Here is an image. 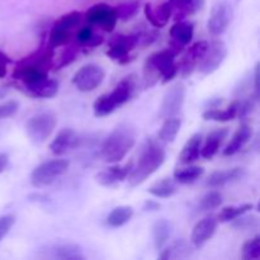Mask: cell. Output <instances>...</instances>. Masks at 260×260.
Segmentation results:
<instances>
[{
	"mask_svg": "<svg viewBox=\"0 0 260 260\" xmlns=\"http://www.w3.org/2000/svg\"><path fill=\"white\" fill-rule=\"evenodd\" d=\"M81 22V13L79 12H71L68 13V14L62 15L57 22L53 24V27L60 28V29L68 30V32H71L74 28L78 27Z\"/></svg>",
	"mask_w": 260,
	"mask_h": 260,
	"instance_id": "33",
	"label": "cell"
},
{
	"mask_svg": "<svg viewBox=\"0 0 260 260\" xmlns=\"http://www.w3.org/2000/svg\"><path fill=\"white\" fill-rule=\"evenodd\" d=\"M69 165L70 162L66 159H53L42 162L30 173V184L35 188L51 185L57 178L68 172Z\"/></svg>",
	"mask_w": 260,
	"mask_h": 260,
	"instance_id": "4",
	"label": "cell"
},
{
	"mask_svg": "<svg viewBox=\"0 0 260 260\" xmlns=\"http://www.w3.org/2000/svg\"><path fill=\"white\" fill-rule=\"evenodd\" d=\"M222 203V196L217 190H211L206 193L200 201V210L201 211H211L218 208Z\"/></svg>",
	"mask_w": 260,
	"mask_h": 260,
	"instance_id": "34",
	"label": "cell"
},
{
	"mask_svg": "<svg viewBox=\"0 0 260 260\" xmlns=\"http://www.w3.org/2000/svg\"><path fill=\"white\" fill-rule=\"evenodd\" d=\"M140 43V33L136 35H118L109 41V48L107 55L118 62L123 63L128 61V55Z\"/></svg>",
	"mask_w": 260,
	"mask_h": 260,
	"instance_id": "11",
	"label": "cell"
},
{
	"mask_svg": "<svg viewBox=\"0 0 260 260\" xmlns=\"http://www.w3.org/2000/svg\"><path fill=\"white\" fill-rule=\"evenodd\" d=\"M229 135V128H218L215 131L211 132L210 135L206 139L205 145L203 147H201V156H203L205 159H212L216 154L218 152L220 147L222 146L223 141L228 137Z\"/></svg>",
	"mask_w": 260,
	"mask_h": 260,
	"instance_id": "20",
	"label": "cell"
},
{
	"mask_svg": "<svg viewBox=\"0 0 260 260\" xmlns=\"http://www.w3.org/2000/svg\"><path fill=\"white\" fill-rule=\"evenodd\" d=\"M178 192V183L170 178H164V179L155 182L151 187L149 188V193L156 198H169Z\"/></svg>",
	"mask_w": 260,
	"mask_h": 260,
	"instance_id": "28",
	"label": "cell"
},
{
	"mask_svg": "<svg viewBox=\"0 0 260 260\" xmlns=\"http://www.w3.org/2000/svg\"><path fill=\"white\" fill-rule=\"evenodd\" d=\"M175 56H177V53L172 48H168V50L152 53L146 60V62L151 65L161 76L162 84L169 83L178 74V66L175 65Z\"/></svg>",
	"mask_w": 260,
	"mask_h": 260,
	"instance_id": "9",
	"label": "cell"
},
{
	"mask_svg": "<svg viewBox=\"0 0 260 260\" xmlns=\"http://www.w3.org/2000/svg\"><path fill=\"white\" fill-rule=\"evenodd\" d=\"M15 223V216L13 215H4L0 216V241L8 235L12 228Z\"/></svg>",
	"mask_w": 260,
	"mask_h": 260,
	"instance_id": "40",
	"label": "cell"
},
{
	"mask_svg": "<svg viewBox=\"0 0 260 260\" xmlns=\"http://www.w3.org/2000/svg\"><path fill=\"white\" fill-rule=\"evenodd\" d=\"M93 36H94V33H93V29H91V27H84L79 30L78 35H76V38H78V41L80 43L86 45V43L91 40V37H93Z\"/></svg>",
	"mask_w": 260,
	"mask_h": 260,
	"instance_id": "42",
	"label": "cell"
},
{
	"mask_svg": "<svg viewBox=\"0 0 260 260\" xmlns=\"http://www.w3.org/2000/svg\"><path fill=\"white\" fill-rule=\"evenodd\" d=\"M193 33H194V24L192 22H185V20H177V23L170 28L172 41L183 47L192 41Z\"/></svg>",
	"mask_w": 260,
	"mask_h": 260,
	"instance_id": "24",
	"label": "cell"
},
{
	"mask_svg": "<svg viewBox=\"0 0 260 260\" xmlns=\"http://www.w3.org/2000/svg\"><path fill=\"white\" fill-rule=\"evenodd\" d=\"M24 86L28 93L35 98H52L58 91V83L53 79H48V76L37 83Z\"/></svg>",
	"mask_w": 260,
	"mask_h": 260,
	"instance_id": "22",
	"label": "cell"
},
{
	"mask_svg": "<svg viewBox=\"0 0 260 260\" xmlns=\"http://www.w3.org/2000/svg\"><path fill=\"white\" fill-rule=\"evenodd\" d=\"M226 56H228V47H226L225 42L221 40L212 41L211 43H208L205 55L198 61V71L202 75H210V74L215 73L222 65Z\"/></svg>",
	"mask_w": 260,
	"mask_h": 260,
	"instance_id": "8",
	"label": "cell"
},
{
	"mask_svg": "<svg viewBox=\"0 0 260 260\" xmlns=\"http://www.w3.org/2000/svg\"><path fill=\"white\" fill-rule=\"evenodd\" d=\"M172 12L173 8L169 4V2L164 3L156 8L150 4L145 7V15H146L147 20L156 28H162L168 24L170 17H172Z\"/></svg>",
	"mask_w": 260,
	"mask_h": 260,
	"instance_id": "19",
	"label": "cell"
},
{
	"mask_svg": "<svg viewBox=\"0 0 260 260\" xmlns=\"http://www.w3.org/2000/svg\"><path fill=\"white\" fill-rule=\"evenodd\" d=\"M71 40V32L68 30L60 29V28L53 27L50 33V40H48V45L52 48L60 47V46L68 45L69 41Z\"/></svg>",
	"mask_w": 260,
	"mask_h": 260,
	"instance_id": "36",
	"label": "cell"
},
{
	"mask_svg": "<svg viewBox=\"0 0 260 260\" xmlns=\"http://www.w3.org/2000/svg\"><path fill=\"white\" fill-rule=\"evenodd\" d=\"M135 141L136 139H135L134 129L127 124H119L106 137L102 144V159L109 164L119 162L134 147Z\"/></svg>",
	"mask_w": 260,
	"mask_h": 260,
	"instance_id": "2",
	"label": "cell"
},
{
	"mask_svg": "<svg viewBox=\"0 0 260 260\" xmlns=\"http://www.w3.org/2000/svg\"><path fill=\"white\" fill-rule=\"evenodd\" d=\"M245 175L246 172L243 168H233V169L229 170H220V172L212 173V174L208 177L206 184L211 188H220L229 184V183L241 180Z\"/></svg>",
	"mask_w": 260,
	"mask_h": 260,
	"instance_id": "16",
	"label": "cell"
},
{
	"mask_svg": "<svg viewBox=\"0 0 260 260\" xmlns=\"http://www.w3.org/2000/svg\"><path fill=\"white\" fill-rule=\"evenodd\" d=\"M104 76H106V73L101 66L95 63H88L74 74L73 84L78 90L88 93V91L95 90L103 83Z\"/></svg>",
	"mask_w": 260,
	"mask_h": 260,
	"instance_id": "6",
	"label": "cell"
},
{
	"mask_svg": "<svg viewBox=\"0 0 260 260\" xmlns=\"http://www.w3.org/2000/svg\"><path fill=\"white\" fill-rule=\"evenodd\" d=\"M202 141V134H194L187 142H185V145L182 149V152H180L179 155V160L182 164L190 165L200 159Z\"/></svg>",
	"mask_w": 260,
	"mask_h": 260,
	"instance_id": "21",
	"label": "cell"
},
{
	"mask_svg": "<svg viewBox=\"0 0 260 260\" xmlns=\"http://www.w3.org/2000/svg\"><path fill=\"white\" fill-rule=\"evenodd\" d=\"M205 0H169L173 9H177V20H183L185 17L194 14L202 8Z\"/></svg>",
	"mask_w": 260,
	"mask_h": 260,
	"instance_id": "27",
	"label": "cell"
},
{
	"mask_svg": "<svg viewBox=\"0 0 260 260\" xmlns=\"http://www.w3.org/2000/svg\"><path fill=\"white\" fill-rule=\"evenodd\" d=\"M233 17L234 10L230 3L226 2V0L216 3L211 10L210 19L207 23L211 35L221 36L222 33H225L230 23L233 22Z\"/></svg>",
	"mask_w": 260,
	"mask_h": 260,
	"instance_id": "10",
	"label": "cell"
},
{
	"mask_svg": "<svg viewBox=\"0 0 260 260\" xmlns=\"http://www.w3.org/2000/svg\"><path fill=\"white\" fill-rule=\"evenodd\" d=\"M180 127H182V119L178 117L164 119V123L159 131V140L162 142H173L179 134Z\"/></svg>",
	"mask_w": 260,
	"mask_h": 260,
	"instance_id": "29",
	"label": "cell"
},
{
	"mask_svg": "<svg viewBox=\"0 0 260 260\" xmlns=\"http://www.w3.org/2000/svg\"><path fill=\"white\" fill-rule=\"evenodd\" d=\"M86 20L89 24L99 25L106 32H112L117 24V13L114 8L107 4H96L86 12Z\"/></svg>",
	"mask_w": 260,
	"mask_h": 260,
	"instance_id": "12",
	"label": "cell"
},
{
	"mask_svg": "<svg viewBox=\"0 0 260 260\" xmlns=\"http://www.w3.org/2000/svg\"><path fill=\"white\" fill-rule=\"evenodd\" d=\"M9 159H8V155L7 154H0V174L7 169V165Z\"/></svg>",
	"mask_w": 260,
	"mask_h": 260,
	"instance_id": "46",
	"label": "cell"
},
{
	"mask_svg": "<svg viewBox=\"0 0 260 260\" xmlns=\"http://www.w3.org/2000/svg\"><path fill=\"white\" fill-rule=\"evenodd\" d=\"M10 62V58L5 53L0 52V78L7 75V63Z\"/></svg>",
	"mask_w": 260,
	"mask_h": 260,
	"instance_id": "43",
	"label": "cell"
},
{
	"mask_svg": "<svg viewBox=\"0 0 260 260\" xmlns=\"http://www.w3.org/2000/svg\"><path fill=\"white\" fill-rule=\"evenodd\" d=\"M134 216V208L131 206H118V207L113 208L108 216H107V225L109 228L118 229L129 222V220Z\"/></svg>",
	"mask_w": 260,
	"mask_h": 260,
	"instance_id": "26",
	"label": "cell"
},
{
	"mask_svg": "<svg viewBox=\"0 0 260 260\" xmlns=\"http://www.w3.org/2000/svg\"><path fill=\"white\" fill-rule=\"evenodd\" d=\"M56 124L57 118L52 112H40L28 119L25 132L33 144L41 145L52 135Z\"/></svg>",
	"mask_w": 260,
	"mask_h": 260,
	"instance_id": "5",
	"label": "cell"
},
{
	"mask_svg": "<svg viewBox=\"0 0 260 260\" xmlns=\"http://www.w3.org/2000/svg\"><path fill=\"white\" fill-rule=\"evenodd\" d=\"M160 208V205L157 202H154V201H146L144 205L145 211H157Z\"/></svg>",
	"mask_w": 260,
	"mask_h": 260,
	"instance_id": "45",
	"label": "cell"
},
{
	"mask_svg": "<svg viewBox=\"0 0 260 260\" xmlns=\"http://www.w3.org/2000/svg\"><path fill=\"white\" fill-rule=\"evenodd\" d=\"M259 78H260V75H259V63H256L255 69H254V91H255L254 96L256 98V101L259 99V91H260Z\"/></svg>",
	"mask_w": 260,
	"mask_h": 260,
	"instance_id": "44",
	"label": "cell"
},
{
	"mask_svg": "<svg viewBox=\"0 0 260 260\" xmlns=\"http://www.w3.org/2000/svg\"><path fill=\"white\" fill-rule=\"evenodd\" d=\"M137 9H139V4L137 3H128V4H122L118 8H116V13L118 19L128 20L136 14Z\"/></svg>",
	"mask_w": 260,
	"mask_h": 260,
	"instance_id": "37",
	"label": "cell"
},
{
	"mask_svg": "<svg viewBox=\"0 0 260 260\" xmlns=\"http://www.w3.org/2000/svg\"><path fill=\"white\" fill-rule=\"evenodd\" d=\"M75 55H76L75 48H73V47L66 48V50L62 52V55H61L60 62L57 63V69H61L62 66L69 65V63L73 62L74 58H75Z\"/></svg>",
	"mask_w": 260,
	"mask_h": 260,
	"instance_id": "41",
	"label": "cell"
},
{
	"mask_svg": "<svg viewBox=\"0 0 260 260\" xmlns=\"http://www.w3.org/2000/svg\"><path fill=\"white\" fill-rule=\"evenodd\" d=\"M217 223V217L213 215L206 216L202 220L198 221L194 225V228H193L192 235H190V243H192V245L196 249L202 248L215 235Z\"/></svg>",
	"mask_w": 260,
	"mask_h": 260,
	"instance_id": "13",
	"label": "cell"
},
{
	"mask_svg": "<svg viewBox=\"0 0 260 260\" xmlns=\"http://www.w3.org/2000/svg\"><path fill=\"white\" fill-rule=\"evenodd\" d=\"M185 94H187V89L183 83H177L170 86L162 96L161 104H160V118L167 119L170 117H177L178 113L182 111L183 104L185 102Z\"/></svg>",
	"mask_w": 260,
	"mask_h": 260,
	"instance_id": "7",
	"label": "cell"
},
{
	"mask_svg": "<svg viewBox=\"0 0 260 260\" xmlns=\"http://www.w3.org/2000/svg\"><path fill=\"white\" fill-rule=\"evenodd\" d=\"M19 109V103L15 101H8L5 103L0 104V119L9 118L14 116Z\"/></svg>",
	"mask_w": 260,
	"mask_h": 260,
	"instance_id": "38",
	"label": "cell"
},
{
	"mask_svg": "<svg viewBox=\"0 0 260 260\" xmlns=\"http://www.w3.org/2000/svg\"><path fill=\"white\" fill-rule=\"evenodd\" d=\"M131 169L132 162H128L124 167H111L95 174V180L99 184L103 185V187H112L116 183H119L126 179Z\"/></svg>",
	"mask_w": 260,
	"mask_h": 260,
	"instance_id": "15",
	"label": "cell"
},
{
	"mask_svg": "<svg viewBox=\"0 0 260 260\" xmlns=\"http://www.w3.org/2000/svg\"><path fill=\"white\" fill-rule=\"evenodd\" d=\"M192 248L189 246V244L184 240H179L177 243H174L173 245H170L169 248H167L165 250H162V253L160 254L159 258L164 260L169 259H183L187 258L192 253Z\"/></svg>",
	"mask_w": 260,
	"mask_h": 260,
	"instance_id": "30",
	"label": "cell"
},
{
	"mask_svg": "<svg viewBox=\"0 0 260 260\" xmlns=\"http://www.w3.org/2000/svg\"><path fill=\"white\" fill-rule=\"evenodd\" d=\"M136 91V79L134 75L122 79L111 93H106L99 96L93 104L95 117H106L113 113L117 108L123 106L134 96Z\"/></svg>",
	"mask_w": 260,
	"mask_h": 260,
	"instance_id": "3",
	"label": "cell"
},
{
	"mask_svg": "<svg viewBox=\"0 0 260 260\" xmlns=\"http://www.w3.org/2000/svg\"><path fill=\"white\" fill-rule=\"evenodd\" d=\"M205 169L201 167H188L174 172V180L180 184H189L202 177Z\"/></svg>",
	"mask_w": 260,
	"mask_h": 260,
	"instance_id": "32",
	"label": "cell"
},
{
	"mask_svg": "<svg viewBox=\"0 0 260 260\" xmlns=\"http://www.w3.org/2000/svg\"><path fill=\"white\" fill-rule=\"evenodd\" d=\"M241 258L244 260H258L260 258V236H255L244 244Z\"/></svg>",
	"mask_w": 260,
	"mask_h": 260,
	"instance_id": "35",
	"label": "cell"
},
{
	"mask_svg": "<svg viewBox=\"0 0 260 260\" xmlns=\"http://www.w3.org/2000/svg\"><path fill=\"white\" fill-rule=\"evenodd\" d=\"M238 2H240V0H238Z\"/></svg>",
	"mask_w": 260,
	"mask_h": 260,
	"instance_id": "47",
	"label": "cell"
},
{
	"mask_svg": "<svg viewBox=\"0 0 260 260\" xmlns=\"http://www.w3.org/2000/svg\"><path fill=\"white\" fill-rule=\"evenodd\" d=\"M239 103L238 101L233 102L230 106L226 109L221 111V109L217 108H210L206 112H203L202 117L206 119V121H215V122H229L233 121L239 113Z\"/></svg>",
	"mask_w": 260,
	"mask_h": 260,
	"instance_id": "25",
	"label": "cell"
},
{
	"mask_svg": "<svg viewBox=\"0 0 260 260\" xmlns=\"http://www.w3.org/2000/svg\"><path fill=\"white\" fill-rule=\"evenodd\" d=\"M48 256L53 259L61 260H84L85 255L83 254V250L80 246L75 245L71 243H60L53 244L48 249Z\"/></svg>",
	"mask_w": 260,
	"mask_h": 260,
	"instance_id": "17",
	"label": "cell"
},
{
	"mask_svg": "<svg viewBox=\"0 0 260 260\" xmlns=\"http://www.w3.org/2000/svg\"><path fill=\"white\" fill-rule=\"evenodd\" d=\"M253 136V128L249 124H243L238 128V131L234 134L233 139L229 142L228 146L223 149V155L225 156H233L243 150V147L250 141Z\"/></svg>",
	"mask_w": 260,
	"mask_h": 260,
	"instance_id": "18",
	"label": "cell"
},
{
	"mask_svg": "<svg viewBox=\"0 0 260 260\" xmlns=\"http://www.w3.org/2000/svg\"><path fill=\"white\" fill-rule=\"evenodd\" d=\"M234 228L239 230H248V229L256 228L258 226V217L256 216H249V217H238L235 218Z\"/></svg>",
	"mask_w": 260,
	"mask_h": 260,
	"instance_id": "39",
	"label": "cell"
},
{
	"mask_svg": "<svg viewBox=\"0 0 260 260\" xmlns=\"http://www.w3.org/2000/svg\"><path fill=\"white\" fill-rule=\"evenodd\" d=\"M172 222L168 221L167 218H160L152 225V241H154V246L157 251L162 250V248L167 245L172 236Z\"/></svg>",
	"mask_w": 260,
	"mask_h": 260,
	"instance_id": "23",
	"label": "cell"
},
{
	"mask_svg": "<svg viewBox=\"0 0 260 260\" xmlns=\"http://www.w3.org/2000/svg\"><path fill=\"white\" fill-rule=\"evenodd\" d=\"M79 145V136L73 128H63L50 144V150L56 156L65 155Z\"/></svg>",
	"mask_w": 260,
	"mask_h": 260,
	"instance_id": "14",
	"label": "cell"
},
{
	"mask_svg": "<svg viewBox=\"0 0 260 260\" xmlns=\"http://www.w3.org/2000/svg\"><path fill=\"white\" fill-rule=\"evenodd\" d=\"M165 157L167 152L161 145L152 140L145 142L140 151L137 164L135 167L132 165V169L128 174V184L131 187H137L146 182L149 177H151L164 164Z\"/></svg>",
	"mask_w": 260,
	"mask_h": 260,
	"instance_id": "1",
	"label": "cell"
},
{
	"mask_svg": "<svg viewBox=\"0 0 260 260\" xmlns=\"http://www.w3.org/2000/svg\"><path fill=\"white\" fill-rule=\"evenodd\" d=\"M254 208L253 203H245L241 206H229V207L222 208L220 215L217 216L218 222H231L235 218L245 215L246 212L251 211Z\"/></svg>",
	"mask_w": 260,
	"mask_h": 260,
	"instance_id": "31",
	"label": "cell"
}]
</instances>
